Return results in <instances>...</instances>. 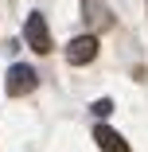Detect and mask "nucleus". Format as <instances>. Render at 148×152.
I'll use <instances>...</instances> for the list:
<instances>
[{"label":"nucleus","instance_id":"7ed1b4c3","mask_svg":"<svg viewBox=\"0 0 148 152\" xmlns=\"http://www.w3.org/2000/svg\"><path fill=\"white\" fill-rule=\"evenodd\" d=\"M94 58H98V35H78V39H70L66 63L82 66V63H94Z\"/></svg>","mask_w":148,"mask_h":152},{"label":"nucleus","instance_id":"423d86ee","mask_svg":"<svg viewBox=\"0 0 148 152\" xmlns=\"http://www.w3.org/2000/svg\"><path fill=\"white\" fill-rule=\"evenodd\" d=\"M94 113H98V117H109V113H113V102H109V98H98V102H94Z\"/></svg>","mask_w":148,"mask_h":152},{"label":"nucleus","instance_id":"20e7f679","mask_svg":"<svg viewBox=\"0 0 148 152\" xmlns=\"http://www.w3.org/2000/svg\"><path fill=\"white\" fill-rule=\"evenodd\" d=\"M94 140H98L101 152H129L125 137L117 133V129H109V125H98V129H94Z\"/></svg>","mask_w":148,"mask_h":152},{"label":"nucleus","instance_id":"39448f33","mask_svg":"<svg viewBox=\"0 0 148 152\" xmlns=\"http://www.w3.org/2000/svg\"><path fill=\"white\" fill-rule=\"evenodd\" d=\"M82 8H90V16H94L98 23H109V16H105V8L98 4V0H82Z\"/></svg>","mask_w":148,"mask_h":152},{"label":"nucleus","instance_id":"f03ea898","mask_svg":"<svg viewBox=\"0 0 148 152\" xmlns=\"http://www.w3.org/2000/svg\"><path fill=\"white\" fill-rule=\"evenodd\" d=\"M23 35H27V47H31V51H39V55L51 51V35H47V20H43V12H31V16H27Z\"/></svg>","mask_w":148,"mask_h":152},{"label":"nucleus","instance_id":"f257e3e1","mask_svg":"<svg viewBox=\"0 0 148 152\" xmlns=\"http://www.w3.org/2000/svg\"><path fill=\"white\" fill-rule=\"evenodd\" d=\"M35 86H39V74H35V66H23V63H16V66L8 70V78H4V90H8L12 98L31 94Z\"/></svg>","mask_w":148,"mask_h":152}]
</instances>
